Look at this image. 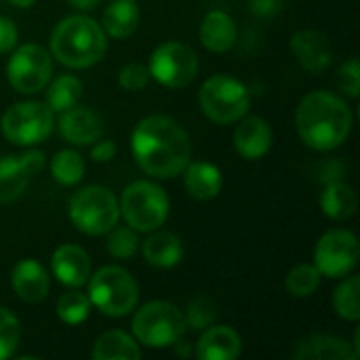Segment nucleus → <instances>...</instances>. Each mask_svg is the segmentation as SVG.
Wrapping results in <instances>:
<instances>
[{"mask_svg":"<svg viewBox=\"0 0 360 360\" xmlns=\"http://www.w3.org/2000/svg\"><path fill=\"white\" fill-rule=\"evenodd\" d=\"M131 150L141 171L158 179L181 175L192 158V143L188 133L169 116L143 118L133 135Z\"/></svg>","mask_w":360,"mask_h":360,"instance_id":"nucleus-1","label":"nucleus"},{"mask_svg":"<svg viewBox=\"0 0 360 360\" xmlns=\"http://www.w3.org/2000/svg\"><path fill=\"white\" fill-rule=\"evenodd\" d=\"M295 122L306 146L327 152L348 139L352 129V112L342 97L327 91H314L300 101Z\"/></svg>","mask_w":360,"mask_h":360,"instance_id":"nucleus-2","label":"nucleus"},{"mask_svg":"<svg viewBox=\"0 0 360 360\" xmlns=\"http://www.w3.org/2000/svg\"><path fill=\"white\" fill-rule=\"evenodd\" d=\"M105 51L108 38L103 27L86 15L65 17L51 34L53 57L74 70L95 65L97 61H101Z\"/></svg>","mask_w":360,"mask_h":360,"instance_id":"nucleus-3","label":"nucleus"},{"mask_svg":"<svg viewBox=\"0 0 360 360\" xmlns=\"http://www.w3.org/2000/svg\"><path fill=\"white\" fill-rule=\"evenodd\" d=\"M89 300L101 314L120 319L127 316L139 300L137 281L120 266H105L89 276Z\"/></svg>","mask_w":360,"mask_h":360,"instance_id":"nucleus-4","label":"nucleus"},{"mask_svg":"<svg viewBox=\"0 0 360 360\" xmlns=\"http://www.w3.org/2000/svg\"><path fill=\"white\" fill-rule=\"evenodd\" d=\"M198 103L209 120L217 124H234L247 116L251 95L240 80L226 74H215L200 86Z\"/></svg>","mask_w":360,"mask_h":360,"instance_id":"nucleus-5","label":"nucleus"},{"mask_svg":"<svg viewBox=\"0 0 360 360\" xmlns=\"http://www.w3.org/2000/svg\"><path fill=\"white\" fill-rule=\"evenodd\" d=\"M131 327L135 340L148 348L175 346L188 329L181 310L169 302H150L141 306Z\"/></svg>","mask_w":360,"mask_h":360,"instance_id":"nucleus-6","label":"nucleus"},{"mask_svg":"<svg viewBox=\"0 0 360 360\" xmlns=\"http://www.w3.org/2000/svg\"><path fill=\"white\" fill-rule=\"evenodd\" d=\"M120 217L116 196L101 186H86L70 200L72 224L89 236L108 234Z\"/></svg>","mask_w":360,"mask_h":360,"instance_id":"nucleus-7","label":"nucleus"},{"mask_svg":"<svg viewBox=\"0 0 360 360\" xmlns=\"http://www.w3.org/2000/svg\"><path fill=\"white\" fill-rule=\"evenodd\" d=\"M118 209L135 232H154L169 217V198L152 181H133L122 192Z\"/></svg>","mask_w":360,"mask_h":360,"instance_id":"nucleus-8","label":"nucleus"},{"mask_svg":"<svg viewBox=\"0 0 360 360\" xmlns=\"http://www.w3.org/2000/svg\"><path fill=\"white\" fill-rule=\"evenodd\" d=\"M0 129L11 143L32 148L44 141L53 133L55 116L46 103L23 101V103H15L2 114Z\"/></svg>","mask_w":360,"mask_h":360,"instance_id":"nucleus-9","label":"nucleus"},{"mask_svg":"<svg viewBox=\"0 0 360 360\" xmlns=\"http://www.w3.org/2000/svg\"><path fill=\"white\" fill-rule=\"evenodd\" d=\"M148 70L150 78L158 80L162 86L184 89L198 74V57L192 46L171 40L154 49Z\"/></svg>","mask_w":360,"mask_h":360,"instance_id":"nucleus-10","label":"nucleus"},{"mask_svg":"<svg viewBox=\"0 0 360 360\" xmlns=\"http://www.w3.org/2000/svg\"><path fill=\"white\" fill-rule=\"evenodd\" d=\"M53 74L51 55L40 44H23L19 46L6 65V76L11 86L17 93L34 95L42 91Z\"/></svg>","mask_w":360,"mask_h":360,"instance_id":"nucleus-11","label":"nucleus"},{"mask_svg":"<svg viewBox=\"0 0 360 360\" xmlns=\"http://www.w3.org/2000/svg\"><path fill=\"white\" fill-rule=\"evenodd\" d=\"M314 266L327 278H344L359 264V240L348 230H331L321 236L314 251Z\"/></svg>","mask_w":360,"mask_h":360,"instance_id":"nucleus-12","label":"nucleus"},{"mask_svg":"<svg viewBox=\"0 0 360 360\" xmlns=\"http://www.w3.org/2000/svg\"><path fill=\"white\" fill-rule=\"evenodd\" d=\"M291 51L297 57L300 65L312 74H323L333 59L331 42L323 32L302 30L291 38Z\"/></svg>","mask_w":360,"mask_h":360,"instance_id":"nucleus-13","label":"nucleus"},{"mask_svg":"<svg viewBox=\"0 0 360 360\" xmlns=\"http://www.w3.org/2000/svg\"><path fill=\"white\" fill-rule=\"evenodd\" d=\"M59 133L65 141H70L74 146H91L101 137L103 122L97 116V112L76 103L74 108L61 112Z\"/></svg>","mask_w":360,"mask_h":360,"instance_id":"nucleus-14","label":"nucleus"},{"mask_svg":"<svg viewBox=\"0 0 360 360\" xmlns=\"http://www.w3.org/2000/svg\"><path fill=\"white\" fill-rule=\"evenodd\" d=\"M240 124L234 131V148L236 152L247 158V160H259L264 158L270 148H272V129L270 124L259 118V116H249V118H240Z\"/></svg>","mask_w":360,"mask_h":360,"instance_id":"nucleus-15","label":"nucleus"},{"mask_svg":"<svg viewBox=\"0 0 360 360\" xmlns=\"http://www.w3.org/2000/svg\"><path fill=\"white\" fill-rule=\"evenodd\" d=\"M51 266H53V274L57 276V281L72 289L86 285L91 276V259L86 251L78 245H61L53 253Z\"/></svg>","mask_w":360,"mask_h":360,"instance_id":"nucleus-16","label":"nucleus"},{"mask_svg":"<svg viewBox=\"0 0 360 360\" xmlns=\"http://www.w3.org/2000/svg\"><path fill=\"white\" fill-rule=\"evenodd\" d=\"M243 352L240 335L226 325H211L202 329L196 344V356L200 360H234Z\"/></svg>","mask_w":360,"mask_h":360,"instance_id":"nucleus-17","label":"nucleus"},{"mask_svg":"<svg viewBox=\"0 0 360 360\" xmlns=\"http://www.w3.org/2000/svg\"><path fill=\"white\" fill-rule=\"evenodd\" d=\"M13 291L25 304H38L46 297L51 281L46 270L36 259H21L11 274Z\"/></svg>","mask_w":360,"mask_h":360,"instance_id":"nucleus-18","label":"nucleus"},{"mask_svg":"<svg viewBox=\"0 0 360 360\" xmlns=\"http://www.w3.org/2000/svg\"><path fill=\"white\" fill-rule=\"evenodd\" d=\"M238 30L226 11H209L200 25V42L211 53H226L234 46Z\"/></svg>","mask_w":360,"mask_h":360,"instance_id":"nucleus-19","label":"nucleus"},{"mask_svg":"<svg viewBox=\"0 0 360 360\" xmlns=\"http://www.w3.org/2000/svg\"><path fill=\"white\" fill-rule=\"evenodd\" d=\"M297 360H356L354 348L333 335H310L295 348Z\"/></svg>","mask_w":360,"mask_h":360,"instance_id":"nucleus-20","label":"nucleus"},{"mask_svg":"<svg viewBox=\"0 0 360 360\" xmlns=\"http://www.w3.org/2000/svg\"><path fill=\"white\" fill-rule=\"evenodd\" d=\"M141 19L137 0H112L101 17V27L112 38L131 36Z\"/></svg>","mask_w":360,"mask_h":360,"instance_id":"nucleus-21","label":"nucleus"},{"mask_svg":"<svg viewBox=\"0 0 360 360\" xmlns=\"http://www.w3.org/2000/svg\"><path fill=\"white\" fill-rule=\"evenodd\" d=\"M184 184L192 198L211 200L221 192V173L209 162H188L184 169Z\"/></svg>","mask_w":360,"mask_h":360,"instance_id":"nucleus-22","label":"nucleus"},{"mask_svg":"<svg viewBox=\"0 0 360 360\" xmlns=\"http://www.w3.org/2000/svg\"><path fill=\"white\" fill-rule=\"evenodd\" d=\"M143 257L154 268H175L184 259V245L171 232H156L143 243Z\"/></svg>","mask_w":360,"mask_h":360,"instance_id":"nucleus-23","label":"nucleus"},{"mask_svg":"<svg viewBox=\"0 0 360 360\" xmlns=\"http://www.w3.org/2000/svg\"><path fill=\"white\" fill-rule=\"evenodd\" d=\"M356 192L352 190V186H348L346 181H331L323 196H321V209L327 217L335 219V221H346L356 213Z\"/></svg>","mask_w":360,"mask_h":360,"instance_id":"nucleus-24","label":"nucleus"},{"mask_svg":"<svg viewBox=\"0 0 360 360\" xmlns=\"http://www.w3.org/2000/svg\"><path fill=\"white\" fill-rule=\"evenodd\" d=\"M32 175L21 156H0V202L21 196Z\"/></svg>","mask_w":360,"mask_h":360,"instance_id":"nucleus-25","label":"nucleus"},{"mask_svg":"<svg viewBox=\"0 0 360 360\" xmlns=\"http://www.w3.org/2000/svg\"><path fill=\"white\" fill-rule=\"evenodd\" d=\"M95 360H137L141 359V350L137 340L127 335L124 331H108L103 333L93 348Z\"/></svg>","mask_w":360,"mask_h":360,"instance_id":"nucleus-26","label":"nucleus"},{"mask_svg":"<svg viewBox=\"0 0 360 360\" xmlns=\"http://www.w3.org/2000/svg\"><path fill=\"white\" fill-rule=\"evenodd\" d=\"M80 97H82V82L72 74L59 76L46 89V105L53 114L74 108L80 101Z\"/></svg>","mask_w":360,"mask_h":360,"instance_id":"nucleus-27","label":"nucleus"},{"mask_svg":"<svg viewBox=\"0 0 360 360\" xmlns=\"http://www.w3.org/2000/svg\"><path fill=\"white\" fill-rule=\"evenodd\" d=\"M51 175L61 186H74L84 177V160L74 150H61L51 160Z\"/></svg>","mask_w":360,"mask_h":360,"instance_id":"nucleus-28","label":"nucleus"},{"mask_svg":"<svg viewBox=\"0 0 360 360\" xmlns=\"http://www.w3.org/2000/svg\"><path fill=\"white\" fill-rule=\"evenodd\" d=\"M333 308L340 319L356 323L360 319V278H346L333 293Z\"/></svg>","mask_w":360,"mask_h":360,"instance_id":"nucleus-29","label":"nucleus"},{"mask_svg":"<svg viewBox=\"0 0 360 360\" xmlns=\"http://www.w3.org/2000/svg\"><path fill=\"white\" fill-rule=\"evenodd\" d=\"M91 300L80 291H68L57 300V316L65 325H80L89 319Z\"/></svg>","mask_w":360,"mask_h":360,"instance_id":"nucleus-30","label":"nucleus"},{"mask_svg":"<svg viewBox=\"0 0 360 360\" xmlns=\"http://www.w3.org/2000/svg\"><path fill=\"white\" fill-rule=\"evenodd\" d=\"M323 274L319 272L316 266L310 264H302L297 268H293L287 276V291L293 297H310L319 285H321Z\"/></svg>","mask_w":360,"mask_h":360,"instance_id":"nucleus-31","label":"nucleus"},{"mask_svg":"<svg viewBox=\"0 0 360 360\" xmlns=\"http://www.w3.org/2000/svg\"><path fill=\"white\" fill-rule=\"evenodd\" d=\"M137 247H139V240H137V234L135 230L129 226V228H112L108 232V243H105V249L112 257L116 259H129L137 253Z\"/></svg>","mask_w":360,"mask_h":360,"instance_id":"nucleus-32","label":"nucleus"},{"mask_svg":"<svg viewBox=\"0 0 360 360\" xmlns=\"http://www.w3.org/2000/svg\"><path fill=\"white\" fill-rule=\"evenodd\" d=\"M19 340H21V327L17 316L6 308H0V360L15 354Z\"/></svg>","mask_w":360,"mask_h":360,"instance_id":"nucleus-33","label":"nucleus"},{"mask_svg":"<svg viewBox=\"0 0 360 360\" xmlns=\"http://www.w3.org/2000/svg\"><path fill=\"white\" fill-rule=\"evenodd\" d=\"M186 319V327L194 329V331H202L207 327H211L215 323V306L211 300L207 297H196L188 304V310L184 314Z\"/></svg>","mask_w":360,"mask_h":360,"instance_id":"nucleus-34","label":"nucleus"},{"mask_svg":"<svg viewBox=\"0 0 360 360\" xmlns=\"http://www.w3.org/2000/svg\"><path fill=\"white\" fill-rule=\"evenodd\" d=\"M150 82V70L141 63H127L118 72V84L124 91H141Z\"/></svg>","mask_w":360,"mask_h":360,"instance_id":"nucleus-35","label":"nucleus"},{"mask_svg":"<svg viewBox=\"0 0 360 360\" xmlns=\"http://www.w3.org/2000/svg\"><path fill=\"white\" fill-rule=\"evenodd\" d=\"M340 84L342 89L350 95V97H359V89H360V65L359 59H348L342 70H340Z\"/></svg>","mask_w":360,"mask_h":360,"instance_id":"nucleus-36","label":"nucleus"},{"mask_svg":"<svg viewBox=\"0 0 360 360\" xmlns=\"http://www.w3.org/2000/svg\"><path fill=\"white\" fill-rule=\"evenodd\" d=\"M17 25L8 17H0V53H8L17 44Z\"/></svg>","mask_w":360,"mask_h":360,"instance_id":"nucleus-37","label":"nucleus"},{"mask_svg":"<svg viewBox=\"0 0 360 360\" xmlns=\"http://www.w3.org/2000/svg\"><path fill=\"white\" fill-rule=\"evenodd\" d=\"M249 8L255 17H274L283 8V0H249Z\"/></svg>","mask_w":360,"mask_h":360,"instance_id":"nucleus-38","label":"nucleus"},{"mask_svg":"<svg viewBox=\"0 0 360 360\" xmlns=\"http://www.w3.org/2000/svg\"><path fill=\"white\" fill-rule=\"evenodd\" d=\"M116 156V143L112 139H97V143L91 150V158L95 162H110Z\"/></svg>","mask_w":360,"mask_h":360,"instance_id":"nucleus-39","label":"nucleus"},{"mask_svg":"<svg viewBox=\"0 0 360 360\" xmlns=\"http://www.w3.org/2000/svg\"><path fill=\"white\" fill-rule=\"evenodd\" d=\"M68 2L78 11H93L101 0H68Z\"/></svg>","mask_w":360,"mask_h":360,"instance_id":"nucleus-40","label":"nucleus"},{"mask_svg":"<svg viewBox=\"0 0 360 360\" xmlns=\"http://www.w3.org/2000/svg\"><path fill=\"white\" fill-rule=\"evenodd\" d=\"M13 6H17V8H27V6H32L36 0H8Z\"/></svg>","mask_w":360,"mask_h":360,"instance_id":"nucleus-41","label":"nucleus"}]
</instances>
